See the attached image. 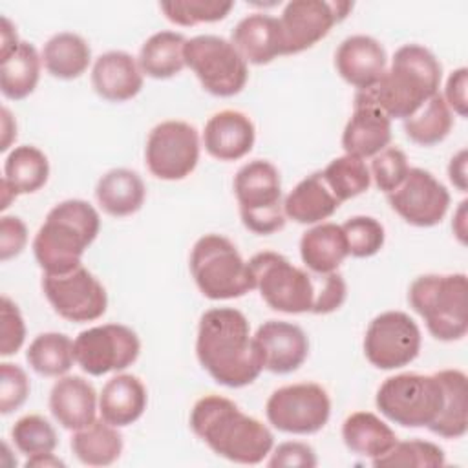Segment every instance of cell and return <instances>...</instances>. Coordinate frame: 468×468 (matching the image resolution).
<instances>
[{"label": "cell", "instance_id": "cell-1", "mask_svg": "<svg viewBox=\"0 0 468 468\" xmlns=\"http://www.w3.org/2000/svg\"><path fill=\"white\" fill-rule=\"evenodd\" d=\"M247 263L254 289L274 311L327 314L346 302L347 287L336 271L327 274L307 272L272 250L258 252Z\"/></svg>", "mask_w": 468, "mask_h": 468}, {"label": "cell", "instance_id": "cell-2", "mask_svg": "<svg viewBox=\"0 0 468 468\" xmlns=\"http://www.w3.org/2000/svg\"><path fill=\"white\" fill-rule=\"evenodd\" d=\"M196 355L203 369L227 388L249 386L265 369L249 320L234 307H214L201 314Z\"/></svg>", "mask_w": 468, "mask_h": 468}, {"label": "cell", "instance_id": "cell-3", "mask_svg": "<svg viewBox=\"0 0 468 468\" xmlns=\"http://www.w3.org/2000/svg\"><path fill=\"white\" fill-rule=\"evenodd\" d=\"M190 428L216 455L239 464L261 463L274 444L263 422L221 395H205L194 404Z\"/></svg>", "mask_w": 468, "mask_h": 468}, {"label": "cell", "instance_id": "cell-4", "mask_svg": "<svg viewBox=\"0 0 468 468\" xmlns=\"http://www.w3.org/2000/svg\"><path fill=\"white\" fill-rule=\"evenodd\" d=\"M442 68L437 57L419 44L400 46L380 80L364 90L389 119H406L439 93Z\"/></svg>", "mask_w": 468, "mask_h": 468}, {"label": "cell", "instance_id": "cell-5", "mask_svg": "<svg viewBox=\"0 0 468 468\" xmlns=\"http://www.w3.org/2000/svg\"><path fill=\"white\" fill-rule=\"evenodd\" d=\"M99 229V212L88 201L66 199L55 205L33 239L37 263L48 274L68 272L82 265L80 258Z\"/></svg>", "mask_w": 468, "mask_h": 468}, {"label": "cell", "instance_id": "cell-6", "mask_svg": "<svg viewBox=\"0 0 468 468\" xmlns=\"http://www.w3.org/2000/svg\"><path fill=\"white\" fill-rule=\"evenodd\" d=\"M410 305L422 316L431 336L442 342L459 340L468 331L466 274H424L408 292Z\"/></svg>", "mask_w": 468, "mask_h": 468}, {"label": "cell", "instance_id": "cell-7", "mask_svg": "<svg viewBox=\"0 0 468 468\" xmlns=\"http://www.w3.org/2000/svg\"><path fill=\"white\" fill-rule=\"evenodd\" d=\"M190 272L197 289L210 300L239 298L254 289L249 263L230 239L201 236L190 252Z\"/></svg>", "mask_w": 468, "mask_h": 468}, {"label": "cell", "instance_id": "cell-8", "mask_svg": "<svg viewBox=\"0 0 468 468\" xmlns=\"http://www.w3.org/2000/svg\"><path fill=\"white\" fill-rule=\"evenodd\" d=\"M444 402L437 375L400 373L382 382L375 404L384 417L404 428H430Z\"/></svg>", "mask_w": 468, "mask_h": 468}, {"label": "cell", "instance_id": "cell-9", "mask_svg": "<svg viewBox=\"0 0 468 468\" xmlns=\"http://www.w3.org/2000/svg\"><path fill=\"white\" fill-rule=\"evenodd\" d=\"M234 194L241 221L250 232L267 236L285 227L282 183L272 163L254 159L243 165L234 176Z\"/></svg>", "mask_w": 468, "mask_h": 468}, {"label": "cell", "instance_id": "cell-10", "mask_svg": "<svg viewBox=\"0 0 468 468\" xmlns=\"http://www.w3.org/2000/svg\"><path fill=\"white\" fill-rule=\"evenodd\" d=\"M183 57L201 86L216 97H232L247 84V62L234 44L223 37L197 35L186 38Z\"/></svg>", "mask_w": 468, "mask_h": 468}, {"label": "cell", "instance_id": "cell-11", "mask_svg": "<svg viewBox=\"0 0 468 468\" xmlns=\"http://www.w3.org/2000/svg\"><path fill=\"white\" fill-rule=\"evenodd\" d=\"M267 420L283 433L309 435L320 431L331 415L327 391L314 382L278 388L265 404Z\"/></svg>", "mask_w": 468, "mask_h": 468}, {"label": "cell", "instance_id": "cell-12", "mask_svg": "<svg viewBox=\"0 0 468 468\" xmlns=\"http://www.w3.org/2000/svg\"><path fill=\"white\" fill-rule=\"evenodd\" d=\"M141 351L137 335L122 324H104L84 329L73 340V355L79 367L101 377L132 366Z\"/></svg>", "mask_w": 468, "mask_h": 468}, {"label": "cell", "instance_id": "cell-13", "mask_svg": "<svg viewBox=\"0 0 468 468\" xmlns=\"http://www.w3.org/2000/svg\"><path fill=\"white\" fill-rule=\"evenodd\" d=\"M144 157L148 170L157 179H185L199 161L197 130L185 121L159 122L146 139Z\"/></svg>", "mask_w": 468, "mask_h": 468}, {"label": "cell", "instance_id": "cell-14", "mask_svg": "<svg viewBox=\"0 0 468 468\" xmlns=\"http://www.w3.org/2000/svg\"><path fill=\"white\" fill-rule=\"evenodd\" d=\"M42 291L55 313L64 320L91 322L106 313V289L84 265L58 274L44 272Z\"/></svg>", "mask_w": 468, "mask_h": 468}, {"label": "cell", "instance_id": "cell-15", "mask_svg": "<svg viewBox=\"0 0 468 468\" xmlns=\"http://www.w3.org/2000/svg\"><path fill=\"white\" fill-rule=\"evenodd\" d=\"M420 329L402 311H386L375 316L364 336V355L378 369H399L417 358Z\"/></svg>", "mask_w": 468, "mask_h": 468}, {"label": "cell", "instance_id": "cell-16", "mask_svg": "<svg viewBox=\"0 0 468 468\" xmlns=\"http://www.w3.org/2000/svg\"><path fill=\"white\" fill-rule=\"evenodd\" d=\"M351 2H324V0H292L289 2L280 20L283 55H294L313 48L322 40L335 24L342 22Z\"/></svg>", "mask_w": 468, "mask_h": 468}, {"label": "cell", "instance_id": "cell-17", "mask_svg": "<svg viewBox=\"0 0 468 468\" xmlns=\"http://www.w3.org/2000/svg\"><path fill=\"white\" fill-rule=\"evenodd\" d=\"M391 208L410 225L433 227L450 207V192L424 168H410L406 179L388 194Z\"/></svg>", "mask_w": 468, "mask_h": 468}, {"label": "cell", "instance_id": "cell-18", "mask_svg": "<svg viewBox=\"0 0 468 468\" xmlns=\"http://www.w3.org/2000/svg\"><path fill=\"white\" fill-rule=\"evenodd\" d=\"M391 141V119L371 99L367 91L355 95L353 115L342 133L346 154L355 157H375Z\"/></svg>", "mask_w": 468, "mask_h": 468}, {"label": "cell", "instance_id": "cell-19", "mask_svg": "<svg viewBox=\"0 0 468 468\" xmlns=\"http://www.w3.org/2000/svg\"><path fill=\"white\" fill-rule=\"evenodd\" d=\"M254 342L263 356V367L278 375L296 371L309 355L307 335L302 327L283 320L263 322L254 335Z\"/></svg>", "mask_w": 468, "mask_h": 468}, {"label": "cell", "instance_id": "cell-20", "mask_svg": "<svg viewBox=\"0 0 468 468\" xmlns=\"http://www.w3.org/2000/svg\"><path fill=\"white\" fill-rule=\"evenodd\" d=\"M388 55L382 44L369 35H353L342 40L335 53V66L340 77L358 88H373L386 71Z\"/></svg>", "mask_w": 468, "mask_h": 468}, {"label": "cell", "instance_id": "cell-21", "mask_svg": "<svg viewBox=\"0 0 468 468\" xmlns=\"http://www.w3.org/2000/svg\"><path fill=\"white\" fill-rule=\"evenodd\" d=\"M256 139V130L249 115L238 110H221L214 113L203 132L205 150L219 161H236L245 157Z\"/></svg>", "mask_w": 468, "mask_h": 468}, {"label": "cell", "instance_id": "cell-22", "mask_svg": "<svg viewBox=\"0 0 468 468\" xmlns=\"http://www.w3.org/2000/svg\"><path fill=\"white\" fill-rule=\"evenodd\" d=\"M91 84L102 99L110 102H124L141 91L143 71L130 53L106 51L99 55L93 64Z\"/></svg>", "mask_w": 468, "mask_h": 468}, {"label": "cell", "instance_id": "cell-23", "mask_svg": "<svg viewBox=\"0 0 468 468\" xmlns=\"http://www.w3.org/2000/svg\"><path fill=\"white\" fill-rule=\"evenodd\" d=\"M49 410L62 428L77 431L95 420L97 393L79 375L60 377L51 388Z\"/></svg>", "mask_w": 468, "mask_h": 468}, {"label": "cell", "instance_id": "cell-24", "mask_svg": "<svg viewBox=\"0 0 468 468\" xmlns=\"http://www.w3.org/2000/svg\"><path fill=\"white\" fill-rule=\"evenodd\" d=\"M230 42L245 62L258 66L283 55L280 20L265 13H252L241 18L232 29Z\"/></svg>", "mask_w": 468, "mask_h": 468}, {"label": "cell", "instance_id": "cell-25", "mask_svg": "<svg viewBox=\"0 0 468 468\" xmlns=\"http://www.w3.org/2000/svg\"><path fill=\"white\" fill-rule=\"evenodd\" d=\"M148 395L144 384L135 375H115L110 378L99 397L101 417L115 426L122 428L135 422L146 410Z\"/></svg>", "mask_w": 468, "mask_h": 468}, {"label": "cell", "instance_id": "cell-26", "mask_svg": "<svg viewBox=\"0 0 468 468\" xmlns=\"http://www.w3.org/2000/svg\"><path fill=\"white\" fill-rule=\"evenodd\" d=\"M338 207L340 201L325 185L322 172H314L302 179L283 201L285 218L302 225H313L327 219Z\"/></svg>", "mask_w": 468, "mask_h": 468}, {"label": "cell", "instance_id": "cell-27", "mask_svg": "<svg viewBox=\"0 0 468 468\" xmlns=\"http://www.w3.org/2000/svg\"><path fill=\"white\" fill-rule=\"evenodd\" d=\"M300 256L311 272H335L346 256H349L342 225L320 223L303 232L300 239Z\"/></svg>", "mask_w": 468, "mask_h": 468}, {"label": "cell", "instance_id": "cell-28", "mask_svg": "<svg viewBox=\"0 0 468 468\" xmlns=\"http://www.w3.org/2000/svg\"><path fill=\"white\" fill-rule=\"evenodd\" d=\"M144 196L146 188L141 176L128 168L106 172L95 186V197L101 208L113 218L135 214L143 207Z\"/></svg>", "mask_w": 468, "mask_h": 468}, {"label": "cell", "instance_id": "cell-29", "mask_svg": "<svg viewBox=\"0 0 468 468\" xmlns=\"http://www.w3.org/2000/svg\"><path fill=\"white\" fill-rule=\"evenodd\" d=\"M435 375L442 384L444 402L439 417L428 430L444 439H459L468 430L466 375L459 369H442Z\"/></svg>", "mask_w": 468, "mask_h": 468}, {"label": "cell", "instance_id": "cell-30", "mask_svg": "<svg viewBox=\"0 0 468 468\" xmlns=\"http://www.w3.org/2000/svg\"><path fill=\"white\" fill-rule=\"evenodd\" d=\"M344 444L358 455L377 459L397 442L395 431L371 411H355L342 424Z\"/></svg>", "mask_w": 468, "mask_h": 468}, {"label": "cell", "instance_id": "cell-31", "mask_svg": "<svg viewBox=\"0 0 468 468\" xmlns=\"http://www.w3.org/2000/svg\"><path fill=\"white\" fill-rule=\"evenodd\" d=\"M91 60V49L88 42L77 33H57L53 35L42 49V62L49 75L71 80L80 77Z\"/></svg>", "mask_w": 468, "mask_h": 468}, {"label": "cell", "instance_id": "cell-32", "mask_svg": "<svg viewBox=\"0 0 468 468\" xmlns=\"http://www.w3.org/2000/svg\"><path fill=\"white\" fill-rule=\"evenodd\" d=\"M75 457L88 466H108L115 463L122 452V437L115 426L104 419L77 430L71 437Z\"/></svg>", "mask_w": 468, "mask_h": 468}, {"label": "cell", "instance_id": "cell-33", "mask_svg": "<svg viewBox=\"0 0 468 468\" xmlns=\"http://www.w3.org/2000/svg\"><path fill=\"white\" fill-rule=\"evenodd\" d=\"M40 62L42 57L29 42H20L11 55L0 58V90L4 97L20 101L31 95L40 79Z\"/></svg>", "mask_w": 468, "mask_h": 468}, {"label": "cell", "instance_id": "cell-34", "mask_svg": "<svg viewBox=\"0 0 468 468\" xmlns=\"http://www.w3.org/2000/svg\"><path fill=\"white\" fill-rule=\"evenodd\" d=\"M186 38L176 31L154 33L139 51V68L152 79H170L186 64L183 57Z\"/></svg>", "mask_w": 468, "mask_h": 468}, {"label": "cell", "instance_id": "cell-35", "mask_svg": "<svg viewBox=\"0 0 468 468\" xmlns=\"http://www.w3.org/2000/svg\"><path fill=\"white\" fill-rule=\"evenodd\" d=\"M49 176V163L37 146L22 144L9 152L4 163V183L16 194H33L40 190Z\"/></svg>", "mask_w": 468, "mask_h": 468}, {"label": "cell", "instance_id": "cell-36", "mask_svg": "<svg viewBox=\"0 0 468 468\" xmlns=\"http://www.w3.org/2000/svg\"><path fill=\"white\" fill-rule=\"evenodd\" d=\"M453 126V115L444 97L435 93L415 113L404 119L406 135L422 146H431L446 139Z\"/></svg>", "mask_w": 468, "mask_h": 468}, {"label": "cell", "instance_id": "cell-37", "mask_svg": "<svg viewBox=\"0 0 468 468\" xmlns=\"http://www.w3.org/2000/svg\"><path fill=\"white\" fill-rule=\"evenodd\" d=\"M26 358L38 375L62 377L75 362L73 342L64 333H40L29 344Z\"/></svg>", "mask_w": 468, "mask_h": 468}, {"label": "cell", "instance_id": "cell-38", "mask_svg": "<svg viewBox=\"0 0 468 468\" xmlns=\"http://www.w3.org/2000/svg\"><path fill=\"white\" fill-rule=\"evenodd\" d=\"M322 177L340 203L364 194L371 185V174L364 159L349 154L333 159L322 172Z\"/></svg>", "mask_w": 468, "mask_h": 468}, {"label": "cell", "instance_id": "cell-39", "mask_svg": "<svg viewBox=\"0 0 468 468\" xmlns=\"http://www.w3.org/2000/svg\"><path fill=\"white\" fill-rule=\"evenodd\" d=\"M165 16L177 26H196V24H208L223 20L234 2L230 0H170L159 4Z\"/></svg>", "mask_w": 468, "mask_h": 468}, {"label": "cell", "instance_id": "cell-40", "mask_svg": "<svg viewBox=\"0 0 468 468\" xmlns=\"http://www.w3.org/2000/svg\"><path fill=\"white\" fill-rule=\"evenodd\" d=\"M444 452L435 442L411 439L395 442L389 452L373 459V466H442Z\"/></svg>", "mask_w": 468, "mask_h": 468}, {"label": "cell", "instance_id": "cell-41", "mask_svg": "<svg viewBox=\"0 0 468 468\" xmlns=\"http://www.w3.org/2000/svg\"><path fill=\"white\" fill-rule=\"evenodd\" d=\"M11 439L15 446L29 455L49 453L57 448V433L48 419L40 415H26L11 428Z\"/></svg>", "mask_w": 468, "mask_h": 468}, {"label": "cell", "instance_id": "cell-42", "mask_svg": "<svg viewBox=\"0 0 468 468\" xmlns=\"http://www.w3.org/2000/svg\"><path fill=\"white\" fill-rule=\"evenodd\" d=\"M347 252L355 258H369L384 245V227L371 216H355L342 225Z\"/></svg>", "mask_w": 468, "mask_h": 468}, {"label": "cell", "instance_id": "cell-43", "mask_svg": "<svg viewBox=\"0 0 468 468\" xmlns=\"http://www.w3.org/2000/svg\"><path fill=\"white\" fill-rule=\"evenodd\" d=\"M408 159L400 148L389 146L378 152L371 161V177L378 190L393 192L408 176Z\"/></svg>", "mask_w": 468, "mask_h": 468}, {"label": "cell", "instance_id": "cell-44", "mask_svg": "<svg viewBox=\"0 0 468 468\" xmlns=\"http://www.w3.org/2000/svg\"><path fill=\"white\" fill-rule=\"evenodd\" d=\"M29 395V380L22 367L2 362L0 364V411L4 415L18 410Z\"/></svg>", "mask_w": 468, "mask_h": 468}, {"label": "cell", "instance_id": "cell-45", "mask_svg": "<svg viewBox=\"0 0 468 468\" xmlns=\"http://www.w3.org/2000/svg\"><path fill=\"white\" fill-rule=\"evenodd\" d=\"M0 355L9 356L16 353L26 340V324L20 309L7 296H2V327H0Z\"/></svg>", "mask_w": 468, "mask_h": 468}, {"label": "cell", "instance_id": "cell-46", "mask_svg": "<svg viewBox=\"0 0 468 468\" xmlns=\"http://www.w3.org/2000/svg\"><path fill=\"white\" fill-rule=\"evenodd\" d=\"M27 243V229L16 216H4L0 221V260L18 256Z\"/></svg>", "mask_w": 468, "mask_h": 468}, {"label": "cell", "instance_id": "cell-47", "mask_svg": "<svg viewBox=\"0 0 468 468\" xmlns=\"http://www.w3.org/2000/svg\"><path fill=\"white\" fill-rule=\"evenodd\" d=\"M316 453L314 450L305 442H282L274 450V453L269 459V466H302V468H313L316 466Z\"/></svg>", "mask_w": 468, "mask_h": 468}, {"label": "cell", "instance_id": "cell-48", "mask_svg": "<svg viewBox=\"0 0 468 468\" xmlns=\"http://www.w3.org/2000/svg\"><path fill=\"white\" fill-rule=\"evenodd\" d=\"M466 68L455 69L446 82V91H444V101L450 110L459 113L461 117H466Z\"/></svg>", "mask_w": 468, "mask_h": 468}, {"label": "cell", "instance_id": "cell-49", "mask_svg": "<svg viewBox=\"0 0 468 468\" xmlns=\"http://www.w3.org/2000/svg\"><path fill=\"white\" fill-rule=\"evenodd\" d=\"M450 181L461 190L466 192V150H461L457 155L452 157L448 166Z\"/></svg>", "mask_w": 468, "mask_h": 468}, {"label": "cell", "instance_id": "cell-50", "mask_svg": "<svg viewBox=\"0 0 468 468\" xmlns=\"http://www.w3.org/2000/svg\"><path fill=\"white\" fill-rule=\"evenodd\" d=\"M0 33H2L0 58H4V57H7V55H11V53L18 48L20 40H18V37H16L15 27L11 26V22H9L5 16H2V27H0Z\"/></svg>", "mask_w": 468, "mask_h": 468}, {"label": "cell", "instance_id": "cell-51", "mask_svg": "<svg viewBox=\"0 0 468 468\" xmlns=\"http://www.w3.org/2000/svg\"><path fill=\"white\" fill-rule=\"evenodd\" d=\"M24 466H26V468H29V466H37V468H42V466H44V468H55V466H66V464H64V461H60L58 457H55L53 452H49V453H35V455H29Z\"/></svg>", "mask_w": 468, "mask_h": 468}, {"label": "cell", "instance_id": "cell-52", "mask_svg": "<svg viewBox=\"0 0 468 468\" xmlns=\"http://www.w3.org/2000/svg\"><path fill=\"white\" fill-rule=\"evenodd\" d=\"M2 130H4V141H2V146L0 150H7L9 148V133L16 137V124H13V119H11V113L7 108H2Z\"/></svg>", "mask_w": 468, "mask_h": 468}]
</instances>
